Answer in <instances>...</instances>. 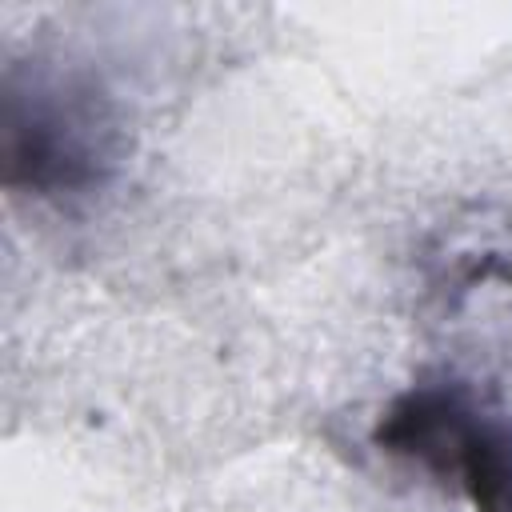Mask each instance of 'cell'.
<instances>
[{
	"instance_id": "1",
	"label": "cell",
	"mask_w": 512,
	"mask_h": 512,
	"mask_svg": "<svg viewBox=\"0 0 512 512\" xmlns=\"http://www.w3.org/2000/svg\"><path fill=\"white\" fill-rule=\"evenodd\" d=\"M376 440L452 480L476 512H512V420L468 384H416L384 412Z\"/></svg>"
},
{
	"instance_id": "2",
	"label": "cell",
	"mask_w": 512,
	"mask_h": 512,
	"mask_svg": "<svg viewBox=\"0 0 512 512\" xmlns=\"http://www.w3.org/2000/svg\"><path fill=\"white\" fill-rule=\"evenodd\" d=\"M104 168V116L92 92L72 84L8 80L4 96V180L8 188L76 192Z\"/></svg>"
}]
</instances>
